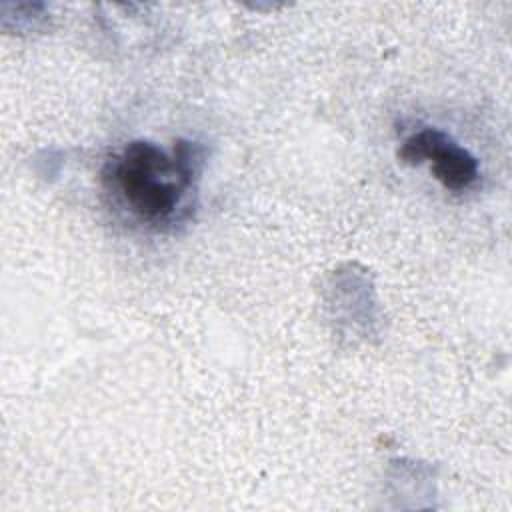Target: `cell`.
Segmentation results:
<instances>
[{"label": "cell", "mask_w": 512, "mask_h": 512, "mask_svg": "<svg viewBox=\"0 0 512 512\" xmlns=\"http://www.w3.org/2000/svg\"><path fill=\"white\" fill-rule=\"evenodd\" d=\"M204 158V148L192 140H176L170 150L130 140L106 160L102 186L128 220L166 232L192 216Z\"/></svg>", "instance_id": "obj_1"}, {"label": "cell", "mask_w": 512, "mask_h": 512, "mask_svg": "<svg viewBox=\"0 0 512 512\" xmlns=\"http://www.w3.org/2000/svg\"><path fill=\"white\" fill-rule=\"evenodd\" d=\"M398 158L404 164L430 162L434 178L452 192L470 188L480 176L476 156L438 128H422L408 136L400 146Z\"/></svg>", "instance_id": "obj_2"}]
</instances>
